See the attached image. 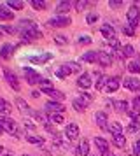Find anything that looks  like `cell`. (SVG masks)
I'll list each match as a JSON object with an SVG mask.
<instances>
[{
  "instance_id": "obj_1",
  "label": "cell",
  "mask_w": 140,
  "mask_h": 156,
  "mask_svg": "<svg viewBox=\"0 0 140 156\" xmlns=\"http://www.w3.org/2000/svg\"><path fill=\"white\" fill-rule=\"evenodd\" d=\"M19 27H21V37H23L26 42L33 41V39H40L42 37V34L39 32V28H37V25L32 23L30 20H21Z\"/></svg>"
},
{
  "instance_id": "obj_2",
  "label": "cell",
  "mask_w": 140,
  "mask_h": 156,
  "mask_svg": "<svg viewBox=\"0 0 140 156\" xmlns=\"http://www.w3.org/2000/svg\"><path fill=\"white\" fill-rule=\"evenodd\" d=\"M0 125H2V128H4V132H9L11 135H14V137H21L23 135V132L19 130V126H18V123L12 119V118H0Z\"/></svg>"
},
{
  "instance_id": "obj_3",
  "label": "cell",
  "mask_w": 140,
  "mask_h": 156,
  "mask_svg": "<svg viewBox=\"0 0 140 156\" xmlns=\"http://www.w3.org/2000/svg\"><path fill=\"white\" fill-rule=\"evenodd\" d=\"M126 18H128L130 27H131V28H135V27L140 23V9L137 7V5H131V7H130V11L126 12Z\"/></svg>"
},
{
  "instance_id": "obj_4",
  "label": "cell",
  "mask_w": 140,
  "mask_h": 156,
  "mask_svg": "<svg viewBox=\"0 0 140 156\" xmlns=\"http://www.w3.org/2000/svg\"><path fill=\"white\" fill-rule=\"evenodd\" d=\"M23 74H25V79H26L28 84H37V83H40V76L37 74V70L33 69H30V67H25L23 69Z\"/></svg>"
},
{
  "instance_id": "obj_5",
  "label": "cell",
  "mask_w": 140,
  "mask_h": 156,
  "mask_svg": "<svg viewBox=\"0 0 140 156\" xmlns=\"http://www.w3.org/2000/svg\"><path fill=\"white\" fill-rule=\"evenodd\" d=\"M70 18L68 16H56V18H51L49 20V27L53 28H61V27H68L70 25Z\"/></svg>"
},
{
  "instance_id": "obj_6",
  "label": "cell",
  "mask_w": 140,
  "mask_h": 156,
  "mask_svg": "<svg viewBox=\"0 0 140 156\" xmlns=\"http://www.w3.org/2000/svg\"><path fill=\"white\" fill-rule=\"evenodd\" d=\"M96 63H100L102 67H110V65H112L110 53H105V51H96Z\"/></svg>"
},
{
  "instance_id": "obj_7",
  "label": "cell",
  "mask_w": 140,
  "mask_h": 156,
  "mask_svg": "<svg viewBox=\"0 0 140 156\" xmlns=\"http://www.w3.org/2000/svg\"><path fill=\"white\" fill-rule=\"evenodd\" d=\"M4 76H5L7 83L11 84V88L16 90V91H19V81H18V77L14 76V72H11L9 69H4Z\"/></svg>"
},
{
  "instance_id": "obj_8",
  "label": "cell",
  "mask_w": 140,
  "mask_h": 156,
  "mask_svg": "<svg viewBox=\"0 0 140 156\" xmlns=\"http://www.w3.org/2000/svg\"><path fill=\"white\" fill-rule=\"evenodd\" d=\"M123 84H124L126 90H130V91H138L140 90V79L137 77H126L123 81Z\"/></svg>"
},
{
  "instance_id": "obj_9",
  "label": "cell",
  "mask_w": 140,
  "mask_h": 156,
  "mask_svg": "<svg viewBox=\"0 0 140 156\" xmlns=\"http://www.w3.org/2000/svg\"><path fill=\"white\" fill-rule=\"evenodd\" d=\"M46 111L51 114H61L65 111V107L60 104V102H53V100H49L47 104H46Z\"/></svg>"
},
{
  "instance_id": "obj_10",
  "label": "cell",
  "mask_w": 140,
  "mask_h": 156,
  "mask_svg": "<svg viewBox=\"0 0 140 156\" xmlns=\"http://www.w3.org/2000/svg\"><path fill=\"white\" fill-rule=\"evenodd\" d=\"M65 135H67V139H68V140L77 139V137H79V126H77L75 123L67 125V128H65Z\"/></svg>"
},
{
  "instance_id": "obj_11",
  "label": "cell",
  "mask_w": 140,
  "mask_h": 156,
  "mask_svg": "<svg viewBox=\"0 0 140 156\" xmlns=\"http://www.w3.org/2000/svg\"><path fill=\"white\" fill-rule=\"evenodd\" d=\"M51 58H53L51 53H42V55H37V56H30V62L37 63V65H42V63H46V62H49Z\"/></svg>"
},
{
  "instance_id": "obj_12",
  "label": "cell",
  "mask_w": 140,
  "mask_h": 156,
  "mask_svg": "<svg viewBox=\"0 0 140 156\" xmlns=\"http://www.w3.org/2000/svg\"><path fill=\"white\" fill-rule=\"evenodd\" d=\"M44 93H47L49 97L53 98V102H61V100H65V95H63L61 91H58V90H54V88H46V90H42Z\"/></svg>"
},
{
  "instance_id": "obj_13",
  "label": "cell",
  "mask_w": 140,
  "mask_h": 156,
  "mask_svg": "<svg viewBox=\"0 0 140 156\" xmlns=\"http://www.w3.org/2000/svg\"><path fill=\"white\" fill-rule=\"evenodd\" d=\"M75 154H81V156H88L89 154V142L82 139V140L79 142V146L75 149Z\"/></svg>"
},
{
  "instance_id": "obj_14",
  "label": "cell",
  "mask_w": 140,
  "mask_h": 156,
  "mask_svg": "<svg viewBox=\"0 0 140 156\" xmlns=\"http://www.w3.org/2000/svg\"><path fill=\"white\" fill-rule=\"evenodd\" d=\"M102 35H103L109 42H110V41H114V39H116V30L112 28L110 25H103V27H102Z\"/></svg>"
},
{
  "instance_id": "obj_15",
  "label": "cell",
  "mask_w": 140,
  "mask_h": 156,
  "mask_svg": "<svg viewBox=\"0 0 140 156\" xmlns=\"http://www.w3.org/2000/svg\"><path fill=\"white\" fill-rule=\"evenodd\" d=\"M117 88H119V77H110L107 81V84H105V91L114 93V91H117Z\"/></svg>"
},
{
  "instance_id": "obj_16",
  "label": "cell",
  "mask_w": 140,
  "mask_h": 156,
  "mask_svg": "<svg viewBox=\"0 0 140 156\" xmlns=\"http://www.w3.org/2000/svg\"><path fill=\"white\" fill-rule=\"evenodd\" d=\"M95 121H96V125L102 130H107V114L102 112V111H98L96 114H95Z\"/></svg>"
},
{
  "instance_id": "obj_17",
  "label": "cell",
  "mask_w": 140,
  "mask_h": 156,
  "mask_svg": "<svg viewBox=\"0 0 140 156\" xmlns=\"http://www.w3.org/2000/svg\"><path fill=\"white\" fill-rule=\"evenodd\" d=\"M77 86L82 88V90H88V88L91 86V76L89 74H82L81 77L77 79Z\"/></svg>"
},
{
  "instance_id": "obj_18",
  "label": "cell",
  "mask_w": 140,
  "mask_h": 156,
  "mask_svg": "<svg viewBox=\"0 0 140 156\" xmlns=\"http://www.w3.org/2000/svg\"><path fill=\"white\" fill-rule=\"evenodd\" d=\"M70 7H72V2H60L58 5H56V14H60V16H63L65 12H68L70 11Z\"/></svg>"
},
{
  "instance_id": "obj_19",
  "label": "cell",
  "mask_w": 140,
  "mask_h": 156,
  "mask_svg": "<svg viewBox=\"0 0 140 156\" xmlns=\"http://www.w3.org/2000/svg\"><path fill=\"white\" fill-rule=\"evenodd\" d=\"M12 51H14V46H11V44H4V46L0 48V58H4V60L11 58Z\"/></svg>"
},
{
  "instance_id": "obj_20",
  "label": "cell",
  "mask_w": 140,
  "mask_h": 156,
  "mask_svg": "<svg viewBox=\"0 0 140 156\" xmlns=\"http://www.w3.org/2000/svg\"><path fill=\"white\" fill-rule=\"evenodd\" d=\"M12 18H14V12H11L7 7H4V5L0 4V20H2V21H11Z\"/></svg>"
},
{
  "instance_id": "obj_21",
  "label": "cell",
  "mask_w": 140,
  "mask_h": 156,
  "mask_svg": "<svg viewBox=\"0 0 140 156\" xmlns=\"http://www.w3.org/2000/svg\"><path fill=\"white\" fill-rule=\"evenodd\" d=\"M53 144H54V147H60V149H67V147H68V142L65 140L61 135H58V133L54 135V139H53Z\"/></svg>"
},
{
  "instance_id": "obj_22",
  "label": "cell",
  "mask_w": 140,
  "mask_h": 156,
  "mask_svg": "<svg viewBox=\"0 0 140 156\" xmlns=\"http://www.w3.org/2000/svg\"><path fill=\"white\" fill-rule=\"evenodd\" d=\"M107 130H109V132H110L114 137L123 133V126H121V123H117V121H116V123H110V125L107 126Z\"/></svg>"
},
{
  "instance_id": "obj_23",
  "label": "cell",
  "mask_w": 140,
  "mask_h": 156,
  "mask_svg": "<svg viewBox=\"0 0 140 156\" xmlns=\"http://www.w3.org/2000/svg\"><path fill=\"white\" fill-rule=\"evenodd\" d=\"M95 144H96V147L102 151V154L109 151V144H107V140H105V139H102V137H95Z\"/></svg>"
},
{
  "instance_id": "obj_24",
  "label": "cell",
  "mask_w": 140,
  "mask_h": 156,
  "mask_svg": "<svg viewBox=\"0 0 140 156\" xmlns=\"http://www.w3.org/2000/svg\"><path fill=\"white\" fill-rule=\"evenodd\" d=\"M72 105H74V109H75L77 112H82L84 109L88 107V104H86V102H84L82 98H75L74 102H72Z\"/></svg>"
},
{
  "instance_id": "obj_25",
  "label": "cell",
  "mask_w": 140,
  "mask_h": 156,
  "mask_svg": "<svg viewBox=\"0 0 140 156\" xmlns=\"http://www.w3.org/2000/svg\"><path fill=\"white\" fill-rule=\"evenodd\" d=\"M26 140L30 142V144H39V146H44V137H39V135L28 133L26 135Z\"/></svg>"
},
{
  "instance_id": "obj_26",
  "label": "cell",
  "mask_w": 140,
  "mask_h": 156,
  "mask_svg": "<svg viewBox=\"0 0 140 156\" xmlns=\"http://www.w3.org/2000/svg\"><path fill=\"white\" fill-rule=\"evenodd\" d=\"M70 74H72V72H70V69L67 67V65H61V67L56 70V76H58L60 79H65L67 76H70Z\"/></svg>"
},
{
  "instance_id": "obj_27",
  "label": "cell",
  "mask_w": 140,
  "mask_h": 156,
  "mask_svg": "<svg viewBox=\"0 0 140 156\" xmlns=\"http://www.w3.org/2000/svg\"><path fill=\"white\" fill-rule=\"evenodd\" d=\"M16 105H18V109H19L21 112H28V111H30V107H28V104H26V102H25L23 98H19V97L16 98Z\"/></svg>"
},
{
  "instance_id": "obj_28",
  "label": "cell",
  "mask_w": 140,
  "mask_h": 156,
  "mask_svg": "<svg viewBox=\"0 0 140 156\" xmlns=\"http://www.w3.org/2000/svg\"><path fill=\"white\" fill-rule=\"evenodd\" d=\"M32 7L37 9V11H44L47 7V2H44V0H32Z\"/></svg>"
},
{
  "instance_id": "obj_29",
  "label": "cell",
  "mask_w": 140,
  "mask_h": 156,
  "mask_svg": "<svg viewBox=\"0 0 140 156\" xmlns=\"http://www.w3.org/2000/svg\"><path fill=\"white\" fill-rule=\"evenodd\" d=\"M82 60H84V62H89V63L96 62V51H88V53H84Z\"/></svg>"
},
{
  "instance_id": "obj_30",
  "label": "cell",
  "mask_w": 140,
  "mask_h": 156,
  "mask_svg": "<svg viewBox=\"0 0 140 156\" xmlns=\"http://www.w3.org/2000/svg\"><path fill=\"white\" fill-rule=\"evenodd\" d=\"M0 112L2 114H9L11 112V104L7 102V100L0 98Z\"/></svg>"
},
{
  "instance_id": "obj_31",
  "label": "cell",
  "mask_w": 140,
  "mask_h": 156,
  "mask_svg": "<svg viewBox=\"0 0 140 156\" xmlns=\"http://www.w3.org/2000/svg\"><path fill=\"white\" fill-rule=\"evenodd\" d=\"M123 56H135V49H133L131 44H126L123 48Z\"/></svg>"
},
{
  "instance_id": "obj_32",
  "label": "cell",
  "mask_w": 140,
  "mask_h": 156,
  "mask_svg": "<svg viewBox=\"0 0 140 156\" xmlns=\"http://www.w3.org/2000/svg\"><path fill=\"white\" fill-rule=\"evenodd\" d=\"M114 144H116L117 147H124V146H126V139L123 137V133H121V135H116V137H114Z\"/></svg>"
},
{
  "instance_id": "obj_33",
  "label": "cell",
  "mask_w": 140,
  "mask_h": 156,
  "mask_svg": "<svg viewBox=\"0 0 140 156\" xmlns=\"http://www.w3.org/2000/svg\"><path fill=\"white\" fill-rule=\"evenodd\" d=\"M7 5L11 9H23L25 7V2H18V0H9L7 2Z\"/></svg>"
},
{
  "instance_id": "obj_34",
  "label": "cell",
  "mask_w": 140,
  "mask_h": 156,
  "mask_svg": "<svg viewBox=\"0 0 140 156\" xmlns=\"http://www.w3.org/2000/svg\"><path fill=\"white\" fill-rule=\"evenodd\" d=\"M128 70L133 72V74H140V63H137V62L128 63Z\"/></svg>"
},
{
  "instance_id": "obj_35",
  "label": "cell",
  "mask_w": 140,
  "mask_h": 156,
  "mask_svg": "<svg viewBox=\"0 0 140 156\" xmlns=\"http://www.w3.org/2000/svg\"><path fill=\"white\" fill-rule=\"evenodd\" d=\"M114 107L117 109L119 112H126V109H128V104L121 100V102H114Z\"/></svg>"
},
{
  "instance_id": "obj_36",
  "label": "cell",
  "mask_w": 140,
  "mask_h": 156,
  "mask_svg": "<svg viewBox=\"0 0 140 156\" xmlns=\"http://www.w3.org/2000/svg\"><path fill=\"white\" fill-rule=\"evenodd\" d=\"M138 128H140V121H138V119H133L131 125L128 126V132H130V133H133V132H137Z\"/></svg>"
},
{
  "instance_id": "obj_37",
  "label": "cell",
  "mask_w": 140,
  "mask_h": 156,
  "mask_svg": "<svg viewBox=\"0 0 140 156\" xmlns=\"http://www.w3.org/2000/svg\"><path fill=\"white\" fill-rule=\"evenodd\" d=\"M51 121H53V123H54V125H61L63 121V116L61 114H51Z\"/></svg>"
},
{
  "instance_id": "obj_38",
  "label": "cell",
  "mask_w": 140,
  "mask_h": 156,
  "mask_svg": "<svg viewBox=\"0 0 140 156\" xmlns=\"http://www.w3.org/2000/svg\"><path fill=\"white\" fill-rule=\"evenodd\" d=\"M107 81H109V79L105 77V76H102V77L98 79V83H96V90H103L105 84H107Z\"/></svg>"
},
{
  "instance_id": "obj_39",
  "label": "cell",
  "mask_w": 140,
  "mask_h": 156,
  "mask_svg": "<svg viewBox=\"0 0 140 156\" xmlns=\"http://www.w3.org/2000/svg\"><path fill=\"white\" fill-rule=\"evenodd\" d=\"M67 67L70 69V72H79V70H81V65L75 63V62H70V63H67Z\"/></svg>"
},
{
  "instance_id": "obj_40",
  "label": "cell",
  "mask_w": 140,
  "mask_h": 156,
  "mask_svg": "<svg viewBox=\"0 0 140 156\" xmlns=\"http://www.w3.org/2000/svg\"><path fill=\"white\" fill-rule=\"evenodd\" d=\"M84 7H88V2H86V0H79V2H75V9L77 11H82Z\"/></svg>"
},
{
  "instance_id": "obj_41",
  "label": "cell",
  "mask_w": 140,
  "mask_h": 156,
  "mask_svg": "<svg viewBox=\"0 0 140 156\" xmlns=\"http://www.w3.org/2000/svg\"><path fill=\"white\" fill-rule=\"evenodd\" d=\"M79 98H82L84 102H86V104H89L91 100H93V97H91L89 93H86V91H84V93H81V95H79Z\"/></svg>"
},
{
  "instance_id": "obj_42",
  "label": "cell",
  "mask_w": 140,
  "mask_h": 156,
  "mask_svg": "<svg viewBox=\"0 0 140 156\" xmlns=\"http://www.w3.org/2000/svg\"><path fill=\"white\" fill-rule=\"evenodd\" d=\"M79 44H91V37L89 35H81L79 37Z\"/></svg>"
},
{
  "instance_id": "obj_43",
  "label": "cell",
  "mask_w": 140,
  "mask_h": 156,
  "mask_svg": "<svg viewBox=\"0 0 140 156\" xmlns=\"http://www.w3.org/2000/svg\"><path fill=\"white\" fill-rule=\"evenodd\" d=\"M39 84L42 86V90H46V88H53L51 81H47V79H40V83H39Z\"/></svg>"
},
{
  "instance_id": "obj_44",
  "label": "cell",
  "mask_w": 140,
  "mask_h": 156,
  "mask_svg": "<svg viewBox=\"0 0 140 156\" xmlns=\"http://www.w3.org/2000/svg\"><path fill=\"white\" fill-rule=\"evenodd\" d=\"M109 5H110L112 9H117V7L123 5V2H121V0H110V2H109Z\"/></svg>"
},
{
  "instance_id": "obj_45",
  "label": "cell",
  "mask_w": 140,
  "mask_h": 156,
  "mask_svg": "<svg viewBox=\"0 0 140 156\" xmlns=\"http://www.w3.org/2000/svg\"><path fill=\"white\" fill-rule=\"evenodd\" d=\"M96 20H98V14H96V12H91V14H88V23H89V25H93Z\"/></svg>"
},
{
  "instance_id": "obj_46",
  "label": "cell",
  "mask_w": 140,
  "mask_h": 156,
  "mask_svg": "<svg viewBox=\"0 0 140 156\" xmlns=\"http://www.w3.org/2000/svg\"><path fill=\"white\" fill-rule=\"evenodd\" d=\"M54 41H56L58 44H67V42H68L65 35H56V37H54Z\"/></svg>"
},
{
  "instance_id": "obj_47",
  "label": "cell",
  "mask_w": 140,
  "mask_h": 156,
  "mask_svg": "<svg viewBox=\"0 0 140 156\" xmlns=\"http://www.w3.org/2000/svg\"><path fill=\"white\" fill-rule=\"evenodd\" d=\"M133 153H135L137 156H140V139L135 142V146H133Z\"/></svg>"
},
{
  "instance_id": "obj_48",
  "label": "cell",
  "mask_w": 140,
  "mask_h": 156,
  "mask_svg": "<svg viewBox=\"0 0 140 156\" xmlns=\"http://www.w3.org/2000/svg\"><path fill=\"white\" fill-rule=\"evenodd\" d=\"M2 30L7 34H14V27H11V25H2Z\"/></svg>"
},
{
  "instance_id": "obj_49",
  "label": "cell",
  "mask_w": 140,
  "mask_h": 156,
  "mask_svg": "<svg viewBox=\"0 0 140 156\" xmlns=\"http://www.w3.org/2000/svg\"><path fill=\"white\" fill-rule=\"evenodd\" d=\"M123 32H124L126 35H130V37H131L133 34H135V28H131V27H124V28H123Z\"/></svg>"
},
{
  "instance_id": "obj_50",
  "label": "cell",
  "mask_w": 140,
  "mask_h": 156,
  "mask_svg": "<svg viewBox=\"0 0 140 156\" xmlns=\"http://www.w3.org/2000/svg\"><path fill=\"white\" fill-rule=\"evenodd\" d=\"M25 126H26V130H30V132H33V130H35V125H33V123H32V121H25Z\"/></svg>"
},
{
  "instance_id": "obj_51",
  "label": "cell",
  "mask_w": 140,
  "mask_h": 156,
  "mask_svg": "<svg viewBox=\"0 0 140 156\" xmlns=\"http://www.w3.org/2000/svg\"><path fill=\"white\" fill-rule=\"evenodd\" d=\"M32 97H33V98H37V97H40V93H39V91H32Z\"/></svg>"
},
{
  "instance_id": "obj_52",
  "label": "cell",
  "mask_w": 140,
  "mask_h": 156,
  "mask_svg": "<svg viewBox=\"0 0 140 156\" xmlns=\"http://www.w3.org/2000/svg\"><path fill=\"white\" fill-rule=\"evenodd\" d=\"M103 156H114V154H112V151H107V153H103Z\"/></svg>"
},
{
  "instance_id": "obj_53",
  "label": "cell",
  "mask_w": 140,
  "mask_h": 156,
  "mask_svg": "<svg viewBox=\"0 0 140 156\" xmlns=\"http://www.w3.org/2000/svg\"><path fill=\"white\" fill-rule=\"evenodd\" d=\"M4 133V128H2V125H0V135Z\"/></svg>"
},
{
  "instance_id": "obj_54",
  "label": "cell",
  "mask_w": 140,
  "mask_h": 156,
  "mask_svg": "<svg viewBox=\"0 0 140 156\" xmlns=\"http://www.w3.org/2000/svg\"><path fill=\"white\" fill-rule=\"evenodd\" d=\"M2 151H4V147H2V146H0V153H2Z\"/></svg>"
},
{
  "instance_id": "obj_55",
  "label": "cell",
  "mask_w": 140,
  "mask_h": 156,
  "mask_svg": "<svg viewBox=\"0 0 140 156\" xmlns=\"http://www.w3.org/2000/svg\"><path fill=\"white\" fill-rule=\"evenodd\" d=\"M0 39H2V30H0Z\"/></svg>"
},
{
  "instance_id": "obj_56",
  "label": "cell",
  "mask_w": 140,
  "mask_h": 156,
  "mask_svg": "<svg viewBox=\"0 0 140 156\" xmlns=\"http://www.w3.org/2000/svg\"><path fill=\"white\" fill-rule=\"evenodd\" d=\"M137 100H138V104H140V97H138V98H137Z\"/></svg>"
},
{
  "instance_id": "obj_57",
  "label": "cell",
  "mask_w": 140,
  "mask_h": 156,
  "mask_svg": "<svg viewBox=\"0 0 140 156\" xmlns=\"http://www.w3.org/2000/svg\"><path fill=\"white\" fill-rule=\"evenodd\" d=\"M7 156H12V154H7Z\"/></svg>"
},
{
  "instance_id": "obj_58",
  "label": "cell",
  "mask_w": 140,
  "mask_h": 156,
  "mask_svg": "<svg viewBox=\"0 0 140 156\" xmlns=\"http://www.w3.org/2000/svg\"><path fill=\"white\" fill-rule=\"evenodd\" d=\"M23 156H28V154H23Z\"/></svg>"
}]
</instances>
